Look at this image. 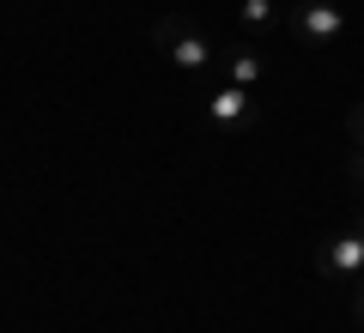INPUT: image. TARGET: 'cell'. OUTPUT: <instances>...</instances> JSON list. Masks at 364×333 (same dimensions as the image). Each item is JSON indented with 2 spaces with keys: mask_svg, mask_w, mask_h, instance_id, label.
Instances as JSON below:
<instances>
[{
  "mask_svg": "<svg viewBox=\"0 0 364 333\" xmlns=\"http://www.w3.org/2000/svg\"><path fill=\"white\" fill-rule=\"evenodd\" d=\"M152 43L176 61V73H188V79H207L213 67H219V49H213L188 18H176V13H164V18L152 25Z\"/></svg>",
  "mask_w": 364,
  "mask_h": 333,
  "instance_id": "1",
  "label": "cell"
},
{
  "mask_svg": "<svg viewBox=\"0 0 364 333\" xmlns=\"http://www.w3.org/2000/svg\"><path fill=\"white\" fill-rule=\"evenodd\" d=\"M286 25H291V37L298 43H310V49H328V43H340L352 31V18L340 13L334 0H298L286 13Z\"/></svg>",
  "mask_w": 364,
  "mask_h": 333,
  "instance_id": "2",
  "label": "cell"
},
{
  "mask_svg": "<svg viewBox=\"0 0 364 333\" xmlns=\"http://www.w3.org/2000/svg\"><path fill=\"white\" fill-rule=\"evenodd\" d=\"M316 261H322L328 279H340V285L358 291L364 285V236H358V224L340 231V236H322V243H316Z\"/></svg>",
  "mask_w": 364,
  "mask_h": 333,
  "instance_id": "3",
  "label": "cell"
},
{
  "mask_svg": "<svg viewBox=\"0 0 364 333\" xmlns=\"http://www.w3.org/2000/svg\"><path fill=\"white\" fill-rule=\"evenodd\" d=\"M207 121H219V128H243V121H255V91H249V85H219L207 97Z\"/></svg>",
  "mask_w": 364,
  "mask_h": 333,
  "instance_id": "4",
  "label": "cell"
},
{
  "mask_svg": "<svg viewBox=\"0 0 364 333\" xmlns=\"http://www.w3.org/2000/svg\"><path fill=\"white\" fill-rule=\"evenodd\" d=\"M219 67L231 73V85H249V91L267 79V55L249 49V43H231V49H219Z\"/></svg>",
  "mask_w": 364,
  "mask_h": 333,
  "instance_id": "5",
  "label": "cell"
},
{
  "mask_svg": "<svg viewBox=\"0 0 364 333\" xmlns=\"http://www.w3.org/2000/svg\"><path fill=\"white\" fill-rule=\"evenodd\" d=\"M237 25L261 37V31H273V25H279V6H273V0H237Z\"/></svg>",
  "mask_w": 364,
  "mask_h": 333,
  "instance_id": "6",
  "label": "cell"
},
{
  "mask_svg": "<svg viewBox=\"0 0 364 333\" xmlns=\"http://www.w3.org/2000/svg\"><path fill=\"white\" fill-rule=\"evenodd\" d=\"M346 133H352V146L364 152V103H352V109H346Z\"/></svg>",
  "mask_w": 364,
  "mask_h": 333,
  "instance_id": "7",
  "label": "cell"
},
{
  "mask_svg": "<svg viewBox=\"0 0 364 333\" xmlns=\"http://www.w3.org/2000/svg\"><path fill=\"white\" fill-rule=\"evenodd\" d=\"M346 176H352V182H358V188H364V152H358V146H352V152H346Z\"/></svg>",
  "mask_w": 364,
  "mask_h": 333,
  "instance_id": "8",
  "label": "cell"
},
{
  "mask_svg": "<svg viewBox=\"0 0 364 333\" xmlns=\"http://www.w3.org/2000/svg\"><path fill=\"white\" fill-rule=\"evenodd\" d=\"M352 297H358V315H364V285H358V291H352Z\"/></svg>",
  "mask_w": 364,
  "mask_h": 333,
  "instance_id": "9",
  "label": "cell"
},
{
  "mask_svg": "<svg viewBox=\"0 0 364 333\" xmlns=\"http://www.w3.org/2000/svg\"><path fill=\"white\" fill-rule=\"evenodd\" d=\"M358 236H364V212H358Z\"/></svg>",
  "mask_w": 364,
  "mask_h": 333,
  "instance_id": "10",
  "label": "cell"
}]
</instances>
